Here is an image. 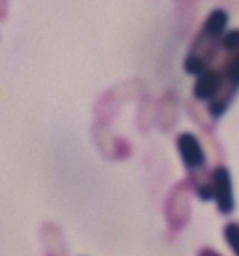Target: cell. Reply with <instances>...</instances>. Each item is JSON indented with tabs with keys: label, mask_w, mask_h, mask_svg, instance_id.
<instances>
[{
	"label": "cell",
	"mask_w": 239,
	"mask_h": 256,
	"mask_svg": "<svg viewBox=\"0 0 239 256\" xmlns=\"http://www.w3.org/2000/svg\"><path fill=\"white\" fill-rule=\"evenodd\" d=\"M176 146L180 152L185 168L189 172L204 170L206 168V152L196 135L192 133H180L176 138Z\"/></svg>",
	"instance_id": "cell-4"
},
{
	"label": "cell",
	"mask_w": 239,
	"mask_h": 256,
	"mask_svg": "<svg viewBox=\"0 0 239 256\" xmlns=\"http://www.w3.org/2000/svg\"><path fill=\"white\" fill-rule=\"evenodd\" d=\"M224 88V75L220 72V68H210L196 75L194 86H192V96L196 101H213Z\"/></svg>",
	"instance_id": "cell-5"
},
{
	"label": "cell",
	"mask_w": 239,
	"mask_h": 256,
	"mask_svg": "<svg viewBox=\"0 0 239 256\" xmlns=\"http://www.w3.org/2000/svg\"><path fill=\"white\" fill-rule=\"evenodd\" d=\"M176 122V100L172 94H166L159 105V126L161 129L168 131Z\"/></svg>",
	"instance_id": "cell-7"
},
{
	"label": "cell",
	"mask_w": 239,
	"mask_h": 256,
	"mask_svg": "<svg viewBox=\"0 0 239 256\" xmlns=\"http://www.w3.org/2000/svg\"><path fill=\"white\" fill-rule=\"evenodd\" d=\"M164 215L172 230H182L185 222L189 220V198H187V182L178 184L170 191L166 204H164Z\"/></svg>",
	"instance_id": "cell-2"
},
{
	"label": "cell",
	"mask_w": 239,
	"mask_h": 256,
	"mask_svg": "<svg viewBox=\"0 0 239 256\" xmlns=\"http://www.w3.org/2000/svg\"><path fill=\"white\" fill-rule=\"evenodd\" d=\"M43 245V256H70L64 232L54 222H45L40 230Z\"/></svg>",
	"instance_id": "cell-6"
},
{
	"label": "cell",
	"mask_w": 239,
	"mask_h": 256,
	"mask_svg": "<svg viewBox=\"0 0 239 256\" xmlns=\"http://www.w3.org/2000/svg\"><path fill=\"white\" fill-rule=\"evenodd\" d=\"M211 187H213V200L217 202L218 212L228 215L234 212V187L232 176L226 166H215L211 172Z\"/></svg>",
	"instance_id": "cell-3"
},
{
	"label": "cell",
	"mask_w": 239,
	"mask_h": 256,
	"mask_svg": "<svg viewBox=\"0 0 239 256\" xmlns=\"http://www.w3.org/2000/svg\"><path fill=\"white\" fill-rule=\"evenodd\" d=\"M224 238L226 243L230 245L234 254L239 256V224L238 222H228L224 226Z\"/></svg>",
	"instance_id": "cell-8"
},
{
	"label": "cell",
	"mask_w": 239,
	"mask_h": 256,
	"mask_svg": "<svg viewBox=\"0 0 239 256\" xmlns=\"http://www.w3.org/2000/svg\"><path fill=\"white\" fill-rule=\"evenodd\" d=\"M198 256H220V254L215 252V250H211V249H202L200 252H198Z\"/></svg>",
	"instance_id": "cell-10"
},
{
	"label": "cell",
	"mask_w": 239,
	"mask_h": 256,
	"mask_svg": "<svg viewBox=\"0 0 239 256\" xmlns=\"http://www.w3.org/2000/svg\"><path fill=\"white\" fill-rule=\"evenodd\" d=\"M8 2H10V0H0V21H4V19H6Z\"/></svg>",
	"instance_id": "cell-9"
},
{
	"label": "cell",
	"mask_w": 239,
	"mask_h": 256,
	"mask_svg": "<svg viewBox=\"0 0 239 256\" xmlns=\"http://www.w3.org/2000/svg\"><path fill=\"white\" fill-rule=\"evenodd\" d=\"M228 12L222 8L211 10L206 17L204 24L200 26L196 38L190 43V49L183 60V70L189 75H200L202 72L210 70L213 60L217 58L220 49V40L228 28Z\"/></svg>",
	"instance_id": "cell-1"
}]
</instances>
